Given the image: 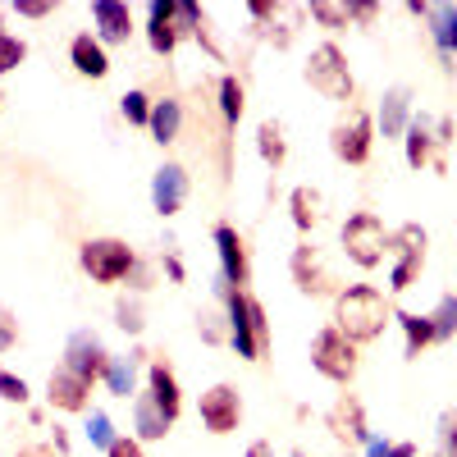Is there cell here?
<instances>
[{
  "label": "cell",
  "instance_id": "cb8c5ba5",
  "mask_svg": "<svg viewBox=\"0 0 457 457\" xmlns=\"http://www.w3.org/2000/svg\"><path fill=\"white\" fill-rule=\"evenodd\" d=\"M146 353H133V357H110V366H105V389L114 394V398H133L137 394V361H142Z\"/></svg>",
  "mask_w": 457,
  "mask_h": 457
},
{
  "label": "cell",
  "instance_id": "74e56055",
  "mask_svg": "<svg viewBox=\"0 0 457 457\" xmlns=\"http://www.w3.org/2000/svg\"><path fill=\"white\" fill-rule=\"evenodd\" d=\"M0 398H5V403H19V407H23V403H28V379L0 366Z\"/></svg>",
  "mask_w": 457,
  "mask_h": 457
},
{
  "label": "cell",
  "instance_id": "d4e9b609",
  "mask_svg": "<svg viewBox=\"0 0 457 457\" xmlns=\"http://www.w3.org/2000/svg\"><path fill=\"white\" fill-rule=\"evenodd\" d=\"M288 211H293V224L302 228V234H312V228L320 224V215H325V197L316 193V187H293Z\"/></svg>",
  "mask_w": 457,
  "mask_h": 457
},
{
  "label": "cell",
  "instance_id": "83f0119b",
  "mask_svg": "<svg viewBox=\"0 0 457 457\" xmlns=\"http://www.w3.org/2000/svg\"><path fill=\"white\" fill-rule=\"evenodd\" d=\"M256 151H261V161L270 165V170H279V165L288 161V142H284V129H279L275 120L256 129Z\"/></svg>",
  "mask_w": 457,
  "mask_h": 457
},
{
  "label": "cell",
  "instance_id": "f1b7e54d",
  "mask_svg": "<svg viewBox=\"0 0 457 457\" xmlns=\"http://www.w3.org/2000/svg\"><path fill=\"white\" fill-rule=\"evenodd\" d=\"M312 19H316L320 28H329V32H343V28L357 23V19H353V5H338V0H316Z\"/></svg>",
  "mask_w": 457,
  "mask_h": 457
},
{
  "label": "cell",
  "instance_id": "8d00e7d4",
  "mask_svg": "<svg viewBox=\"0 0 457 457\" xmlns=\"http://www.w3.org/2000/svg\"><path fill=\"white\" fill-rule=\"evenodd\" d=\"M28 60V46L19 42V37H10V32H0V73H10V69H19Z\"/></svg>",
  "mask_w": 457,
  "mask_h": 457
},
{
  "label": "cell",
  "instance_id": "5bb4252c",
  "mask_svg": "<svg viewBox=\"0 0 457 457\" xmlns=\"http://www.w3.org/2000/svg\"><path fill=\"white\" fill-rule=\"evenodd\" d=\"M293 284L307 293V297H320V293H334V275L320 265V252L312 247V243H302L297 252H293Z\"/></svg>",
  "mask_w": 457,
  "mask_h": 457
},
{
  "label": "cell",
  "instance_id": "4fadbf2b",
  "mask_svg": "<svg viewBox=\"0 0 457 457\" xmlns=\"http://www.w3.org/2000/svg\"><path fill=\"white\" fill-rule=\"evenodd\" d=\"M215 252H220V279L243 288L252 279V265H247V247L234 224H215Z\"/></svg>",
  "mask_w": 457,
  "mask_h": 457
},
{
  "label": "cell",
  "instance_id": "9c48e42d",
  "mask_svg": "<svg viewBox=\"0 0 457 457\" xmlns=\"http://www.w3.org/2000/svg\"><path fill=\"white\" fill-rule=\"evenodd\" d=\"M370 146H375V124H370L366 110H348L329 129V151H334L343 165H366L370 161Z\"/></svg>",
  "mask_w": 457,
  "mask_h": 457
},
{
  "label": "cell",
  "instance_id": "3957f363",
  "mask_svg": "<svg viewBox=\"0 0 457 457\" xmlns=\"http://www.w3.org/2000/svg\"><path fill=\"white\" fill-rule=\"evenodd\" d=\"M202 10L193 5V0H156L151 5V19H146V42L156 55H174L179 37L183 32H197L202 28Z\"/></svg>",
  "mask_w": 457,
  "mask_h": 457
},
{
  "label": "cell",
  "instance_id": "ba28073f",
  "mask_svg": "<svg viewBox=\"0 0 457 457\" xmlns=\"http://www.w3.org/2000/svg\"><path fill=\"white\" fill-rule=\"evenodd\" d=\"M389 252H394V270H389V288L394 293H407L426 270V228L421 224H403L398 234L389 238Z\"/></svg>",
  "mask_w": 457,
  "mask_h": 457
},
{
  "label": "cell",
  "instance_id": "ffe728a7",
  "mask_svg": "<svg viewBox=\"0 0 457 457\" xmlns=\"http://www.w3.org/2000/svg\"><path fill=\"white\" fill-rule=\"evenodd\" d=\"M69 60H73V69L83 73V79H105L110 73V60H105V46L96 42L92 32H79L69 42Z\"/></svg>",
  "mask_w": 457,
  "mask_h": 457
},
{
  "label": "cell",
  "instance_id": "1f68e13d",
  "mask_svg": "<svg viewBox=\"0 0 457 457\" xmlns=\"http://www.w3.org/2000/svg\"><path fill=\"white\" fill-rule=\"evenodd\" d=\"M197 329H202V338L211 343V348H224L228 343V312H215V307L197 312Z\"/></svg>",
  "mask_w": 457,
  "mask_h": 457
},
{
  "label": "cell",
  "instance_id": "ac0fdd59",
  "mask_svg": "<svg viewBox=\"0 0 457 457\" xmlns=\"http://www.w3.org/2000/svg\"><path fill=\"white\" fill-rule=\"evenodd\" d=\"M146 394L156 398V407L170 416V421H179V411H183V394H179V379H174V370H170V361H151L146 366Z\"/></svg>",
  "mask_w": 457,
  "mask_h": 457
},
{
  "label": "cell",
  "instance_id": "e0dca14e",
  "mask_svg": "<svg viewBox=\"0 0 457 457\" xmlns=\"http://www.w3.org/2000/svg\"><path fill=\"white\" fill-rule=\"evenodd\" d=\"M92 23H96V37L110 46H120L133 37V10L120 5V0H96L92 5Z\"/></svg>",
  "mask_w": 457,
  "mask_h": 457
},
{
  "label": "cell",
  "instance_id": "b9f144b4",
  "mask_svg": "<svg viewBox=\"0 0 457 457\" xmlns=\"http://www.w3.org/2000/svg\"><path fill=\"white\" fill-rule=\"evenodd\" d=\"M105 457H146V453H142L137 439H114V448H110Z\"/></svg>",
  "mask_w": 457,
  "mask_h": 457
},
{
  "label": "cell",
  "instance_id": "4316f807",
  "mask_svg": "<svg viewBox=\"0 0 457 457\" xmlns=\"http://www.w3.org/2000/svg\"><path fill=\"white\" fill-rule=\"evenodd\" d=\"M398 325H403V334H407V357H421L430 343H439L435 338V325H430V316H416V312H398L394 316Z\"/></svg>",
  "mask_w": 457,
  "mask_h": 457
},
{
  "label": "cell",
  "instance_id": "9a60e30c",
  "mask_svg": "<svg viewBox=\"0 0 457 457\" xmlns=\"http://www.w3.org/2000/svg\"><path fill=\"white\" fill-rule=\"evenodd\" d=\"M87 394H92V385L83 375H73L69 366L51 370V379H46V403L60 411H87Z\"/></svg>",
  "mask_w": 457,
  "mask_h": 457
},
{
  "label": "cell",
  "instance_id": "d590c367",
  "mask_svg": "<svg viewBox=\"0 0 457 457\" xmlns=\"http://www.w3.org/2000/svg\"><path fill=\"white\" fill-rule=\"evenodd\" d=\"M439 457H457V407H448L439 416Z\"/></svg>",
  "mask_w": 457,
  "mask_h": 457
},
{
  "label": "cell",
  "instance_id": "8992f818",
  "mask_svg": "<svg viewBox=\"0 0 457 457\" xmlns=\"http://www.w3.org/2000/svg\"><path fill=\"white\" fill-rule=\"evenodd\" d=\"M343 252H348V261L361 265V270H375L389 252V234H385V224H379V215L361 211L343 224Z\"/></svg>",
  "mask_w": 457,
  "mask_h": 457
},
{
  "label": "cell",
  "instance_id": "4dcf8cb0",
  "mask_svg": "<svg viewBox=\"0 0 457 457\" xmlns=\"http://www.w3.org/2000/svg\"><path fill=\"white\" fill-rule=\"evenodd\" d=\"M220 114H224V124L243 120V83L234 79V73H224V79H220Z\"/></svg>",
  "mask_w": 457,
  "mask_h": 457
},
{
  "label": "cell",
  "instance_id": "e575fe53",
  "mask_svg": "<svg viewBox=\"0 0 457 457\" xmlns=\"http://www.w3.org/2000/svg\"><path fill=\"white\" fill-rule=\"evenodd\" d=\"M87 439H92V448H114V439H120V435H114V426H110V416L105 411H92V421H87Z\"/></svg>",
  "mask_w": 457,
  "mask_h": 457
},
{
  "label": "cell",
  "instance_id": "6da1fadb",
  "mask_svg": "<svg viewBox=\"0 0 457 457\" xmlns=\"http://www.w3.org/2000/svg\"><path fill=\"white\" fill-rule=\"evenodd\" d=\"M224 312H228V343L238 348V357L247 361H261L270 353V320H265V307L247 293V288H234V284H215Z\"/></svg>",
  "mask_w": 457,
  "mask_h": 457
},
{
  "label": "cell",
  "instance_id": "7a4b0ae2",
  "mask_svg": "<svg viewBox=\"0 0 457 457\" xmlns=\"http://www.w3.org/2000/svg\"><path fill=\"white\" fill-rule=\"evenodd\" d=\"M389 320H394V312H389L385 293L370 288V284H353V288H343V293L334 297V329L348 334L353 343L379 338Z\"/></svg>",
  "mask_w": 457,
  "mask_h": 457
},
{
  "label": "cell",
  "instance_id": "52a82bcc",
  "mask_svg": "<svg viewBox=\"0 0 457 457\" xmlns=\"http://www.w3.org/2000/svg\"><path fill=\"white\" fill-rule=\"evenodd\" d=\"M79 261H83V270H87L96 284H120V279L133 275V265H137L133 247L120 243V238H92V243H83Z\"/></svg>",
  "mask_w": 457,
  "mask_h": 457
},
{
  "label": "cell",
  "instance_id": "f6af8a7d",
  "mask_svg": "<svg viewBox=\"0 0 457 457\" xmlns=\"http://www.w3.org/2000/svg\"><path fill=\"white\" fill-rule=\"evenodd\" d=\"M51 448H55L60 457H69V430H60V426H55V430H51Z\"/></svg>",
  "mask_w": 457,
  "mask_h": 457
},
{
  "label": "cell",
  "instance_id": "44dd1931",
  "mask_svg": "<svg viewBox=\"0 0 457 457\" xmlns=\"http://www.w3.org/2000/svg\"><path fill=\"white\" fill-rule=\"evenodd\" d=\"M407 124H411V92L389 87L385 101H379V129H385V137H403Z\"/></svg>",
  "mask_w": 457,
  "mask_h": 457
},
{
  "label": "cell",
  "instance_id": "bcb514c9",
  "mask_svg": "<svg viewBox=\"0 0 457 457\" xmlns=\"http://www.w3.org/2000/svg\"><path fill=\"white\" fill-rule=\"evenodd\" d=\"M375 14H379V5H353V19H357V23H370Z\"/></svg>",
  "mask_w": 457,
  "mask_h": 457
},
{
  "label": "cell",
  "instance_id": "7bdbcfd3",
  "mask_svg": "<svg viewBox=\"0 0 457 457\" xmlns=\"http://www.w3.org/2000/svg\"><path fill=\"white\" fill-rule=\"evenodd\" d=\"M165 275H170L174 284H183V275H187V270H183V261H179L174 252H165Z\"/></svg>",
  "mask_w": 457,
  "mask_h": 457
},
{
  "label": "cell",
  "instance_id": "ab89813d",
  "mask_svg": "<svg viewBox=\"0 0 457 457\" xmlns=\"http://www.w3.org/2000/svg\"><path fill=\"white\" fill-rule=\"evenodd\" d=\"M14 343H19V320H14L5 307H0V353H10Z\"/></svg>",
  "mask_w": 457,
  "mask_h": 457
},
{
  "label": "cell",
  "instance_id": "c3c4849f",
  "mask_svg": "<svg viewBox=\"0 0 457 457\" xmlns=\"http://www.w3.org/2000/svg\"><path fill=\"white\" fill-rule=\"evenodd\" d=\"M293 457H307V453H293Z\"/></svg>",
  "mask_w": 457,
  "mask_h": 457
},
{
  "label": "cell",
  "instance_id": "277c9868",
  "mask_svg": "<svg viewBox=\"0 0 457 457\" xmlns=\"http://www.w3.org/2000/svg\"><path fill=\"white\" fill-rule=\"evenodd\" d=\"M307 83H312L320 96H329V101H353V92H357L353 69H348V55H343L334 42H325V46L312 51V60H307Z\"/></svg>",
  "mask_w": 457,
  "mask_h": 457
},
{
  "label": "cell",
  "instance_id": "d6986e66",
  "mask_svg": "<svg viewBox=\"0 0 457 457\" xmlns=\"http://www.w3.org/2000/svg\"><path fill=\"white\" fill-rule=\"evenodd\" d=\"M170 426H174V421L156 407V398H151V394H137V398H133V430H137V444H156V439H165Z\"/></svg>",
  "mask_w": 457,
  "mask_h": 457
},
{
  "label": "cell",
  "instance_id": "ee69618b",
  "mask_svg": "<svg viewBox=\"0 0 457 457\" xmlns=\"http://www.w3.org/2000/svg\"><path fill=\"white\" fill-rule=\"evenodd\" d=\"M14 457H60V453H55L51 444H28V448H19Z\"/></svg>",
  "mask_w": 457,
  "mask_h": 457
},
{
  "label": "cell",
  "instance_id": "7c38bea8",
  "mask_svg": "<svg viewBox=\"0 0 457 457\" xmlns=\"http://www.w3.org/2000/svg\"><path fill=\"white\" fill-rule=\"evenodd\" d=\"M64 366L73 375H83L87 385L92 379H105V366H110V353H105V343L92 334V329H79L69 338V348H64Z\"/></svg>",
  "mask_w": 457,
  "mask_h": 457
},
{
  "label": "cell",
  "instance_id": "603a6c76",
  "mask_svg": "<svg viewBox=\"0 0 457 457\" xmlns=\"http://www.w3.org/2000/svg\"><path fill=\"white\" fill-rule=\"evenodd\" d=\"M426 23H430V37L439 55L448 60L457 51V5H426Z\"/></svg>",
  "mask_w": 457,
  "mask_h": 457
},
{
  "label": "cell",
  "instance_id": "7dc6e473",
  "mask_svg": "<svg viewBox=\"0 0 457 457\" xmlns=\"http://www.w3.org/2000/svg\"><path fill=\"white\" fill-rule=\"evenodd\" d=\"M247 457H275V448H270V444H265V439H256V444L247 448Z\"/></svg>",
  "mask_w": 457,
  "mask_h": 457
},
{
  "label": "cell",
  "instance_id": "d6a6232c",
  "mask_svg": "<svg viewBox=\"0 0 457 457\" xmlns=\"http://www.w3.org/2000/svg\"><path fill=\"white\" fill-rule=\"evenodd\" d=\"M114 325H120L124 334H142V329H146L142 302H137V297H120V302H114Z\"/></svg>",
  "mask_w": 457,
  "mask_h": 457
},
{
  "label": "cell",
  "instance_id": "836d02e7",
  "mask_svg": "<svg viewBox=\"0 0 457 457\" xmlns=\"http://www.w3.org/2000/svg\"><path fill=\"white\" fill-rule=\"evenodd\" d=\"M151 105L156 101H146V92H124L120 96V110H124L129 124H151Z\"/></svg>",
  "mask_w": 457,
  "mask_h": 457
},
{
  "label": "cell",
  "instance_id": "60d3db41",
  "mask_svg": "<svg viewBox=\"0 0 457 457\" xmlns=\"http://www.w3.org/2000/svg\"><path fill=\"white\" fill-rule=\"evenodd\" d=\"M55 5L51 0H19V14H28V19H46Z\"/></svg>",
  "mask_w": 457,
  "mask_h": 457
},
{
  "label": "cell",
  "instance_id": "2e32d148",
  "mask_svg": "<svg viewBox=\"0 0 457 457\" xmlns=\"http://www.w3.org/2000/svg\"><path fill=\"white\" fill-rule=\"evenodd\" d=\"M187 202V174L183 165H161L156 179H151V206H156L161 215H179Z\"/></svg>",
  "mask_w": 457,
  "mask_h": 457
},
{
  "label": "cell",
  "instance_id": "8fae6325",
  "mask_svg": "<svg viewBox=\"0 0 457 457\" xmlns=\"http://www.w3.org/2000/svg\"><path fill=\"white\" fill-rule=\"evenodd\" d=\"M325 426H329V435H334L343 448H361V444H370V430H366V407H361V398H357V394H343V398L329 407Z\"/></svg>",
  "mask_w": 457,
  "mask_h": 457
},
{
  "label": "cell",
  "instance_id": "30bf717a",
  "mask_svg": "<svg viewBox=\"0 0 457 457\" xmlns=\"http://www.w3.org/2000/svg\"><path fill=\"white\" fill-rule=\"evenodd\" d=\"M197 411H202V426H206L211 435H234L238 421H243V394H238L234 385H211V389L202 394Z\"/></svg>",
  "mask_w": 457,
  "mask_h": 457
},
{
  "label": "cell",
  "instance_id": "7402d4cb",
  "mask_svg": "<svg viewBox=\"0 0 457 457\" xmlns=\"http://www.w3.org/2000/svg\"><path fill=\"white\" fill-rule=\"evenodd\" d=\"M435 124L426 120V114H421V120H411L407 124V165L411 170H426L430 161H435Z\"/></svg>",
  "mask_w": 457,
  "mask_h": 457
},
{
  "label": "cell",
  "instance_id": "5b68a950",
  "mask_svg": "<svg viewBox=\"0 0 457 457\" xmlns=\"http://www.w3.org/2000/svg\"><path fill=\"white\" fill-rule=\"evenodd\" d=\"M312 366H316L325 379H334V385H348V379L357 375V366H361L357 343H353L348 334H338L334 325L320 329V334L312 338Z\"/></svg>",
  "mask_w": 457,
  "mask_h": 457
},
{
  "label": "cell",
  "instance_id": "484cf974",
  "mask_svg": "<svg viewBox=\"0 0 457 457\" xmlns=\"http://www.w3.org/2000/svg\"><path fill=\"white\" fill-rule=\"evenodd\" d=\"M179 124H183V105H179V101L165 96V101L151 105V124H146V129H151V137H156L161 146H170V142L179 137Z\"/></svg>",
  "mask_w": 457,
  "mask_h": 457
},
{
  "label": "cell",
  "instance_id": "f35d334b",
  "mask_svg": "<svg viewBox=\"0 0 457 457\" xmlns=\"http://www.w3.org/2000/svg\"><path fill=\"white\" fill-rule=\"evenodd\" d=\"M366 457H416V444H407V439H398V444L370 439V444H366Z\"/></svg>",
  "mask_w": 457,
  "mask_h": 457
},
{
  "label": "cell",
  "instance_id": "f546056e",
  "mask_svg": "<svg viewBox=\"0 0 457 457\" xmlns=\"http://www.w3.org/2000/svg\"><path fill=\"white\" fill-rule=\"evenodd\" d=\"M430 325H435V338H439V343H448V338L457 334V293H444V297L435 302Z\"/></svg>",
  "mask_w": 457,
  "mask_h": 457
}]
</instances>
